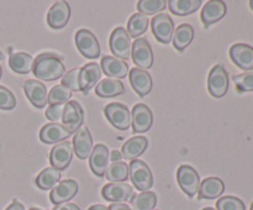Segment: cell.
I'll use <instances>...</instances> for the list:
<instances>
[{"label": "cell", "instance_id": "1", "mask_svg": "<svg viewBox=\"0 0 253 210\" xmlns=\"http://www.w3.org/2000/svg\"><path fill=\"white\" fill-rule=\"evenodd\" d=\"M32 71H34V74L37 79L52 82L64 76L66 68H64L61 57L54 53L44 52V53L39 54L36 57V59L34 61Z\"/></svg>", "mask_w": 253, "mask_h": 210}, {"label": "cell", "instance_id": "2", "mask_svg": "<svg viewBox=\"0 0 253 210\" xmlns=\"http://www.w3.org/2000/svg\"><path fill=\"white\" fill-rule=\"evenodd\" d=\"M128 177L135 188L141 192H148L153 185V175L150 167L141 160H133L128 165Z\"/></svg>", "mask_w": 253, "mask_h": 210}, {"label": "cell", "instance_id": "3", "mask_svg": "<svg viewBox=\"0 0 253 210\" xmlns=\"http://www.w3.org/2000/svg\"><path fill=\"white\" fill-rule=\"evenodd\" d=\"M109 46L114 56L120 58L121 61H127L131 57V37L124 27H116L111 32Z\"/></svg>", "mask_w": 253, "mask_h": 210}, {"label": "cell", "instance_id": "4", "mask_svg": "<svg viewBox=\"0 0 253 210\" xmlns=\"http://www.w3.org/2000/svg\"><path fill=\"white\" fill-rule=\"evenodd\" d=\"M229 89V74L222 64L212 67L208 77V90L214 98H222Z\"/></svg>", "mask_w": 253, "mask_h": 210}, {"label": "cell", "instance_id": "5", "mask_svg": "<svg viewBox=\"0 0 253 210\" xmlns=\"http://www.w3.org/2000/svg\"><path fill=\"white\" fill-rule=\"evenodd\" d=\"M74 41H76L78 51L85 58L94 59L100 56V46H99L98 40L89 30H78L76 36H74Z\"/></svg>", "mask_w": 253, "mask_h": 210}, {"label": "cell", "instance_id": "6", "mask_svg": "<svg viewBox=\"0 0 253 210\" xmlns=\"http://www.w3.org/2000/svg\"><path fill=\"white\" fill-rule=\"evenodd\" d=\"M105 118L115 128L125 131L131 125V114L127 106L121 103H110L104 109Z\"/></svg>", "mask_w": 253, "mask_h": 210}, {"label": "cell", "instance_id": "7", "mask_svg": "<svg viewBox=\"0 0 253 210\" xmlns=\"http://www.w3.org/2000/svg\"><path fill=\"white\" fill-rule=\"evenodd\" d=\"M177 180L180 189L188 195L193 198L199 192L200 179L197 170L188 165H182L177 170Z\"/></svg>", "mask_w": 253, "mask_h": 210}, {"label": "cell", "instance_id": "8", "mask_svg": "<svg viewBox=\"0 0 253 210\" xmlns=\"http://www.w3.org/2000/svg\"><path fill=\"white\" fill-rule=\"evenodd\" d=\"M131 58L138 69H150L153 64V52L146 39H136L131 47Z\"/></svg>", "mask_w": 253, "mask_h": 210}, {"label": "cell", "instance_id": "9", "mask_svg": "<svg viewBox=\"0 0 253 210\" xmlns=\"http://www.w3.org/2000/svg\"><path fill=\"white\" fill-rule=\"evenodd\" d=\"M151 29L156 40L163 44H167L172 41L174 34V24L167 14H157L151 20Z\"/></svg>", "mask_w": 253, "mask_h": 210}, {"label": "cell", "instance_id": "10", "mask_svg": "<svg viewBox=\"0 0 253 210\" xmlns=\"http://www.w3.org/2000/svg\"><path fill=\"white\" fill-rule=\"evenodd\" d=\"M62 123L71 133H74L82 127L84 123V110L78 101L71 100L64 104Z\"/></svg>", "mask_w": 253, "mask_h": 210}, {"label": "cell", "instance_id": "11", "mask_svg": "<svg viewBox=\"0 0 253 210\" xmlns=\"http://www.w3.org/2000/svg\"><path fill=\"white\" fill-rule=\"evenodd\" d=\"M72 156H73L72 143L68 141H62V142L54 145L49 152V163L52 165V167L61 172V170L67 169L69 167Z\"/></svg>", "mask_w": 253, "mask_h": 210}, {"label": "cell", "instance_id": "12", "mask_svg": "<svg viewBox=\"0 0 253 210\" xmlns=\"http://www.w3.org/2000/svg\"><path fill=\"white\" fill-rule=\"evenodd\" d=\"M71 17V7L66 1H56L47 12V24L51 29H63Z\"/></svg>", "mask_w": 253, "mask_h": 210}, {"label": "cell", "instance_id": "13", "mask_svg": "<svg viewBox=\"0 0 253 210\" xmlns=\"http://www.w3.org/2000/svg\"><path fill=\"white\" fill-rule=\"evenodd\" d=\"M230 58L239 68L253 72V47L246 43L232 44L229 51Z\"/></svg>", "mask_w": 253, "mask_h": 210}, {"label": "cell", "instance_id": "14", "mask_svg": "<svg viewBox=\"0 0 253 210\" xmlns=\"http://www.w3.org/2000/svg\"><path fill=\"white\" fill-rule=\"evenodd\" d=\"M103 198L111 203H125L131 200L133 190L127 183H109L101 189Z\"/></svg>", "mask_w": 253, "mask_h": 210}, {"label": "cell", "instance_id": "15", "mask_svg": "<svg viewBox=\"0 0 253 210\" xmlns=\"http://www.w3.org/2000/svg\"><path fill=\"white\" fill-rule=\"evenodd\" d=\"M74 153L77 157L81 160H86L93 151V138H91L90 131L85 126H82L81 128L74 132L73 142H72Z\"/></svg>", "mask_w": 253, "mask_h": 210}, {"label": "cell", "instance_id": "16", "mask_svg": "<svg viewBox=\"0 0 253 210\" xmlns=\"http://www.w3.org/2000/svg\"><path fill=\"white\" fill-rule=\"evenodd\" d=\"M132 131L133 133L146 132L153 124V115L146 104H136L132 109Z\"/></svg>", "mask_w": 253, "mask_h": 210}, {"label": "cell", "instance_id": "17", "mask_svg": "<svg viewBox=\"0 0 253 210\" xmlns=\"http://www.w3.org/2000/svg\"><path fill=\"white\" fill-rule=\"evenodd\" d=\"M78 183L73 179H64L59 182L49 193V200L53 204L58 205L73 199L78 193Z\"/></svg>", "mask_w": 253, "mask_h": 210}, {"label": "cell", "instance_id": "18", "mask_svg": "<svg viewBox=\"0 0 253 210\" xmlns=\"http://www.w3.org/2000/svg\"><path fill=\"white\" fill-rule=\"evenodd\" d=\"M109 161H110V153H109L108 147L103 143L95 145L89 156V166H90L91 172L98 177H103L109 166Z\"/></svg>", "mask_w": 253, "mask_h": 210}, {"label": "cell", "instance_id": "19", "mask_svg": "<svg viewBox=\"0 0 253 210\" xmlns=\"http://www.w3.org/2000/svg\"><path fill=\"white\" fill-rule=\"evenodd\" d=\"M100 77L101 68L95 62H91V63L82 67L81 72H79V88L83 91L84 95H86L89 90L98 84Z\"/></svg>", "mask_w": 253, "mask_h": 210}, {"label": "cell", "instance_id": "20", "mask_svg": "<svg viewBox=\"0 0 253 210\" xmlns=\"http://www.w3.org/2000/svg\"><path fill=\"white\" fill-rule=\"evenodd\" d=\"M24 90L27 99L35 108H43L47 104V89L43 83L36 79H29L24 83Z\"/></svg>", "mask_w": 253, "mask_h": 210}, {"label": "cell", "instance_id": "21", "mask_svg": "<svg viewBox=\"0 0 253 210\" xmlns=\"http://www.w3.org/2000/svg\"><path fill=\"white\" fill-rule=\"evenodd\" d=\"M71 135L72 133L58 123L47 124V125L42 126V128L40 130V140L47 145H53V143L66 141Z\"/></svg>", "mask_w": 253, "mask_h": 210}, {"label": "cell", "instance_id": "22", "mask_svg": "<svg viewBox=\"0 0 253 210\" xmlns=\"http://www.w3.org/2000/svg\"><path fill=\"white\" fill-rule=\"evenodd\" d=\"M226 14V5L221 0H211L203 6L200 19L204 24V27H209L210 25L220 21Z\"/></svg>", "mask_w": 253, "mask_h": 210}, {"label": "cell", "instance_id": "23", "mask_svg": "<svg viewBox=\"0 0 253 210\" xmlns=\"http://www.w3.org/2000/svg\"><path fill=\"white\" fill-rule=\"evenodd\" d=\"M100 68L104 73L113 79H123L128 73V64L116 57L104 56L101 58Z\"/></svg>", "mask_w": 253, "mask_h": 210}, {"label": "cell", "instance_id": "24", "mask_svg": "<svg viewBox=\"0 0 253 210\" xmlns=\"http://www.w3.org/2000/svg\"><path fill=\"white\" fill-rule=\"evenodd\" d=\"M148 147V140L145 136H133L128 138L121 148V156L126 161L137 160Z\"/></svg>", "mask_w": 253, "mask_h": 210}, {"label": "cell", "instance_id": "25", "mask_svg": "<svg viewBox=\"0 0 253 210\" xmlns=\"http://www.w3.org/2000/svg\"><path fill=\"white\" fill-rule=\"evenodd\" d=\"M130 83L133 90L137 93V95L146 96L152 90V78L151 74H148L142 69L133 68L130 71Z\"/></svg>", "mask_w": 253, "mask_h": 210}, {"label": "cell", "instance_id": "26", "mask_svg": "<svg viewBox=\"0 0 253 210\" xmlns=\"http://www.w3.org/2000/svg\"><path fill=\"white\" fill-rule=\"evenodd\" d=\"M225 184L220 178H205L199 185V199H215L224 193Z\"/></svg>", "mask_w": 253, "mask_h": 210}, {"label": "cell", "instance_id": "27", "mask_svg": "<svg viewBox=\"0 0 253 210\" xmlns=\"http://www.w3.org/2000/svg\"><path fill=\"white\" fill-rule=\"evenodd\" d=\"M124 91H125L124 84L118 79L106 78L95 85L96 95L100 98H113V96L121 95Z\"/></svg>", "mask_w": 253, "mask_h": 210}, {"label": "cell", "instance_id": "28", "mask_svg": "<svg viewBox=\"0 0 253 210\" xmlns=\"http://www.w3.org/2000/svg\"><path fill=\"white\" fill-rule=\"evenodd\" d=\"M9 66L15 73L29 74L34 67V58L31 54L25 53V52L11 53L9 57Z\"/></svg>", "mask_w": 253, "mask_h": 210}, {"label": "cell", "instance_id": "29", "mask_svg": "<svg viewBox=\"0 0 253 210\" xmlns=\"http://www.w3.org/2000/svg\"><path fill=\"white\" fill-rule=\"evenodd\" d=\"M194 39V29L189 24H182L173 34V47L178 51H184Z\"/></svg>", "mask_w": 253, "mask_h": 210}, {"label": "cell", "instance_id": "30", "mask_svg": "<svg viewBox=\"0 0 253 210\" xmlns=\"http://www.w3.org/2000/svg\"><path fill=\"white\" fill-rule=\"evenodd\" d=\"M168 9L177 16H188L197 11L202 5L200 0H169L167 1Z\"/></svg>", "mask_w": 253, "mask_h": 210}, {"label": "cell", "instance_id": "31", "mask_svg": "<svg viewBox=\"0 0 253 210\" xmlns=\"http://www.w3.org/2000/svg\"><path fill=\"white\" fill-rule=\"evenodd\" d=\"M104 175L110 183H125L128 179V165L123 161L109 163Z\"/></svg>", "mask_w": 253, "mask_h": 210}, {"label": "cell", "instance_id": "32", "mask_svg": "<svg viewBox=\"0 0 253 210\" xmlns=\"http://www.w3.org/2000/svg\"><path fill=\"white\" fill-rule=\"evenodd\" d=\"M59 180H61V172L57 170L56 168L49 167L42 170V172L37 175L35 183H36V185L40 189L48 190L53 189V188L58 184Z\"/></svg>", "mask_w": 253, "mask_h": 210}, {"label": "cell", "instance_id": "33", "mask_svg": "<svg viewBox=\"0 0 253 210\" xmlns=\"http://www.w3.org/2000/svg\"><path fill=\"white\" fill-rule=\"evenodd\" d=\"M131 210H153L157 204V195L153 192H142L131 198Z\"/></svg>", "mask_w": 253, "mask_h": 210}, {"label": "cell", "instance_id": "34", "mask_svg": "<svg viewBox=\"0 0 253 210\" xmlns=\"http://www.w3.org/2000/svg\"><path fill=\"white\" fill-rule=\"evenodd\" d=\"M148 27V19L145 15L140 14H133L132 16L128 19L127 21V34L130 35V37L133 39H137L138 36L145 34L147 31Z\"/></svg>", "mask_w": 253, "mask_h": 210}, {"label": "cell", "instance_id": "35", "mask_svg": "<svg viewBox=\"0 0 253 210\" xmlns=\"http://www.w3.org/2000/svg\"><path fill=\"white\" fill-rule=\"evenodd\" d=\"M72 91L68 88L63 85H56L49 90L48 95H47V103L49 105H54V104H66L67 101L71 99Z\"/></svg>", "mask_w": 253, "mask_h": 210}, {"label": "cell", "instance_id": "36", "mask_svg": "<svg viewBox=\"0 0 253 210\" xmlns=\"http://www.w3.org/2000/svg\"><path fill=\"white\" fill-rule=\"evenodd\" d=\"M166 5H167L166 0H140L137 2V10L140 14L147 16V15L157 14L165 10Z\"/></svg>", "mask_w": 253, "mask_h": 210}, {"label": "cell", "instance_id": "37", "mask_svg": "<svg viewBox=\"0 0 253 210\" xmlns=\"http://www.w3.org/2000/svg\"><path fill=\"white\" fill-rule=\"evenodd\" d=\"M216 209L217 210H246V207H245L244 202H242L240 198L226 195V197H222L217 200Z\"/></svg>", "mask_w": 253, "mask_h": 210}, {"label": "cell", "instance_id": "38", "mask_svg": "<svg viewBox=\"0 0 253 210\" xmlns=\"http://www.w3.org/2000/svg\"><path fill=\"white\" fill-rule=\"evenodd\" d=\"M235 85L237 90L244 93V91H253V72H245L239 76L232 77Z\"/></svg>", "mask_w": 253, "mask_h": 210}, {"label": "cell", "instance_id": "39", "mask_svg": "<svg viewBox=\"0 0 253 210\" xmlns=\"http://www.w3.org/2000/svg\"><path fill=\"white\" fill-rule=\"evenodd\" d=\"M79 72H81V68H76L67 72V74L62 77L61 85L66 86L71 91L81 90V88H79Z\"/></svg>", "mask_w": 253, "mask_h": 210}, {"label": "cell", "instance_id": "40", "mask_svg": "<svg viewBox=\"0 0 253 210\" xmlns=\"http://www.w3.org/2000/svg\"><path fill=\"white\" fill-rule=\"evenodd\" d=\"M16 106L15 95L5 86L0 85V109L1 110H12Z\"/></svg>", "mask_w": 253, "mask_h": 210}, {"label": "cell", "instance_id": "41", "mask_svg": "<svg viewBox=\"0 0 253 210\" xmlns=\"http://www.w3.org/2000/svg\"><path fill=\"white\" fill-rule=\"evenodd\" d=\"M64 104H54L47 108L44 116L47 120L52 121V123H58L62 120V115H63Z\"/></svg>", "mask_w": 253, "mask_h": 210}, {"label": "cell", "instance_id": "42", "mask_svg": "<svg viewBox=\"0 0 253 210\" xmlns=\"http://www.w3.org/2000/svg\"><path fill=\"white\" fill-rule=\"evenodd\" d=\"M52 210H81L73 203H62V204L56 205Z\"/></svg>", "mask_w": 253, "mask_h": 210}, {"label": "cell", "instance_id": "43", "mask_svg": "<svg viewBox=\"0 0 253 210\" xmlns=\"http://www.w3.org/2000/svg\"><path fill=\"white\" fill-rule=\"evenodd\" d=\"M109 210H131V208L124 203H114L109 207Z\"/></svg>", "mask_w": 253, "mask_h": 210}, {"label": "cell", "instance_id": "44", "mask_svg": "<svg viewBox=\"0 0 253 210\" xmlns=\"http://www.w3.org/2000/svg\"><path fill=\"white\" fill-rule=\"evenodd\" d=\"M5 210H25V208L21 203H19L16 199H14V202H12Z\"/></svg>", "mask_w": 253, "mask_h": 210}, {"label": "cell", "instance_id": "45", "mask_svg": "<svg viewBox=\"0 0 253 210\" xmlns=\"http://www.w3.org/2000/svg\"><path fill=\"white\" fill-rule=\"evenodd\" d=\"M123 158V156H121L120 152H118V151H113V152L110 153V160L111 162H119V161Z\"/></svg>", "mask_w": 253, "mask_h": 210}, {"label": "cell", "instance_id": "46", "mask_svg": "<svg viewBox=\"0 0 253 210\" xmlns=\"http://www.w3.org/2000/svg\"><path fill=\"white\" fill-rule=\"evenodd\" d=\"M88 210H109V208L104 207V205H100V204H95V205H91Z\"/></svg>", "mask_w": 253, "mask_h": 210}, {"label": "cell", "instance_id": "47", "mask_svg": "<svg viewBox=\"0 0 253 210\" xmlns=\"http://www.w3.org/2000/svg\"><path fill=\"white\" fill-rule=\"evenodd\" d=\"M250 7H251V10H253V0L250 1Z\"/></svg>", "mask_w": 253, "mask_h": 210}, {"label": "cell", "instance_id": "48", "mask_svg": "<svg viewBox=\"0 0 253 210\" xmlns=\"http://www.w3.org/2000/svg\"><path fill=\"white\" fill-rule=\"evenodd\" d=\"M203 210H215V209H214V208H204Z\"/></svg>", "mask_w": 253, "mask_h": 210}, {"label": "cell", "instance_id": "49", "mask_svg": "<svg viewBox=\"0 0 253 210\" xmlns=\"http://www.w3.org/2000/svg\"><path fill=\"white\" fill-rule=\"evenodd\" d=\"M30 210H42V209H40V208H31Z\"/></svg>", "mask_w": 253, "mask_h": 210}, {"label": "cell", "instance_id": "50", "mask_svg": "<svg viewBox=\"0 0 253 210\" xmlns=\"http://www.w3.org/2000/svg\"><path fill=\"white\" fill-rule=\"evenodd\" d=\"M1 74H2V69H1V66H0V78H1Z\"/></svg>", "mask_w": 253, "mask_h": 210}, {"label": "cell", "instance_id": "51", "mask_svg": "<svg viewBox=\"0 0 253 210\" xmlns=\"http://www.w3.org/2000/svg\"><path fill=\"white\" fill-rule=\"evenodd\" d=\"M2 58H4V56H2V53H1V52H0V61H1Z\"/></svg>", "mask_w": 253, "mask_h": 210}, {"label": "cell", "instance_id": "52", "mask_svg": "<svg viewBox=\"0 0 253 210\" xmlns=\"http://www.w3.org/2000/svg\"><path fill=\"white\" fill-rule=\"evenodd\" d=\"M250 210H253V202H252V204H251V209Z\"/></svg>", "mask_w": 253, "mask_h": 210}]
</instances>
